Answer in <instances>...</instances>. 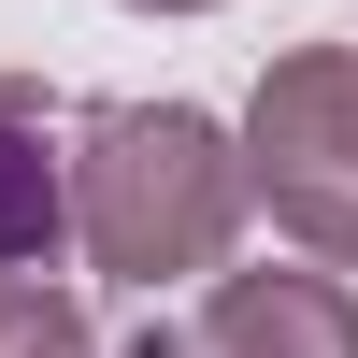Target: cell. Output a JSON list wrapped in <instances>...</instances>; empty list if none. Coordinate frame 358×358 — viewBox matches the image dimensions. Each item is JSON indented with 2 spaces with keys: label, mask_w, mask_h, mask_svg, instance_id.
Returning a JSON list of instances; mask_svg holds the SVG:
<instances>
[{
  "label": "cell",
  "mask_w": 358,
  "mask_h": 358,
  "mask_svg": "<svg viewBox=\"0 0 358 358\" xmlns=\"http://www.w3.org/2000/svg\"><path fill=\"white\" fill-rule=\"evenodd\" d=\"M57 244H72V143H57L43 86L0 72V358H101Z\"/></svg>",
  "instance_id": "obj_3"
},
{
  "label": "cell",
  "mask_w": 358,
  "mask_h": 358,
  "mask_svg": "<svg viewBox=\"0 0 358 358\" xmlns=\"http://www.w3.org/2000/svg\"><path fill=\"white\" fill-rule=\"evenodd\" d=\"M129 15H215V0H129Z\"/></svg>",
  "instance_id": "obj_5"
},
{
  "label": "cell",
  "mask_w": 358,
  "mask_h": 358,
  "mask_svg": "<svg viewBox=\"0 0 358 358\" xmlns=\"http://www.w3.org/2000/svg\"><path fill=\"white\" fill-rule=\"evenodd\" d=\"M187 358H358V287L344 273H215Z\"/></svg>",
  "instance_id": "obj_4"
},
{
  "label": "cell",
  "mask_w": 358,
  "mask_h": 358,
  "mask_svg": "<svg viewBox=\"0 0 358 358\" xmlns=\"http://www.w3.org/2000/svg\"><path fill=\"white\" fill-rule=\"evenodd\" d=\"M244 129H215L201 101H101L72 129V244L115 287H215L244 244Z\"/></svg>",
  "instance_id": "obj_1"
},
{
  "label": "cell",
  "mask_w": 358,
  "mask_h": 358,
  "mask_svg": "<svg viewBox=\"0 0 358 358\" xmlns=\"http://www.w3.org/2000/svg\"><path fill=\"white\" fill-rule=\"evenodd\" d=\"M244 187L315 273H358V43H287L244 101Z\"/></svg>",
  "instance_id": "obj_2"
}]
</instances>
